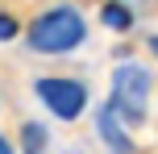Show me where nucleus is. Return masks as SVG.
Instances as JSON below:
<instances>
[{
  "mask_svg": "<svg viewBox=\"0 0 158 154\" xmlns=\"http://www.w3.org/2000/svg\"><path fill=\"white\" fill-rule=\"evenodd\" d=\"M83 38H87L83 17H79L75 8H67V4L42 13L38 21L29 25V50H38V54H67V50H75Z\"/></svg>",
  "mask_w": 158,
  "mask_h": 154,
  "instance_id": "f257e3e1",
  "label": "nucleus"
},
{
  "mask_svg": "<svg viewBox=\"0 0 158 154\" xmlns=\"http://www.w3.org/2000/svg\"><path fill=\"white\" fill-rule=\"evenodd\" d=\"M108 104L117 108V117L125 125H142L146 121V104H150V71L137 63H121L112 71V96Z\"/></svg>",
  "mask_w": 158,
  "mask_h": 154,
  "instance_id": "f03ea898",
  "label": "nucleus"
},
{
  "mask_svg": "<svg viewBox=\"0 0 158 154\" xmlns=\"http://www.w3.org/2000/svg\"><path fill=\"white\" fill-rule=\"evenodd\" d=\"M0 154H17L13 146H8V138H0Z\"/></svg>",
  "mask_w": 158,
  "mask_h": 154,
  "instance_id": "6e6552de",
  "label": "nucleus"
},
{
  "mask_svg": "<svg viewBox=\"0 0 158 154\" xmlns=\"http://www.w3.org/2000/svg\"><path fill=\"white\" fill-rule=\"evenodd\" d=\"M33 92L46 104V113H54L58 121H75L87 108V88L79 79H67V75H46V79L33 83Z\"/></svg>",
  "mask_w": 158,
  "mask_h": 154,
  "instance_id": "7ed1b4c3",
  "label": "nucleus"
},
{
  "mask_svg": "<svg viewBox=\"0 0 158 154\" xmlns=\"http://www.w3.org/2000/svg\"><path fill=\"white\" fill-rule=\"evenodd\" d=\"M150 50H154V54H158V33H154V38H150Z\"/></svg>",
  "mask_w": 158,
  "mask_h": 154,
  "instance_id": "1a4fd4ad",
  "label": "nucleus"
},
{
  "mask_svg": "<svg viewBox=\"0 0 158 154\" xmlns=\"http://www.w3.org/2000/svg\"><path fill=\"white\" fill-rule=\"evenodd\" d=\"M96 129H100L104 146H108L112 154H137L133 138H129V129H125V121L117 117V108H112V104H104L100 113H96Z\"/></svg>",
  "mask_w": 158,
  "mask_h": 154,
  "instance_id": "20e7f679",
  "label": "nucleus"
},
{
  "mask_svg": "<svg viewBox=\"0 0 158 154\" xmlns=\"http://www.w3.org/2000/svg\"><path fill=\"white\" fill-rule=\"evenodd\" d=\"M13 38H17V21L8 13H0V42H13Z\"/></svg>",
  "mask_w": 158,
  "mask_h": 154,
  "instance_id": "0eeeda50",
  "label": "nucleus"
},
{
  "mask_svg": "<svg viewBox=\"0 0 158 154\" xmlns=\"http://www.w3.org/2000/svg\"><path fill=\"white\" fill-rule=\"evenodd\" d=\"M100 21L108 25V29L125 33V29H133V8L121 4V0H104V4H100Z\"/></svg>",
  "mask_w": 158,
  "mask_h": 154,
  "instance_id": "39448f33",
  "label": "nucleus"
},
{
  "mask_svg": "<svg viewBox=\"0 0 158 154\" xmlns=\"http://www.w3.org/2000/svg\"><path fill=\"white\" fill-rule=\"evenodd\" d=\"M21 146H25V154H46V146H50V133H46V125L29 121V125L21 129Z\"/></svg>",
  "mask_w": 158,
  "mask_h": 154,
  "instance_id": "423d86ee",
  "label": "nucleus"
}]
</instances>
